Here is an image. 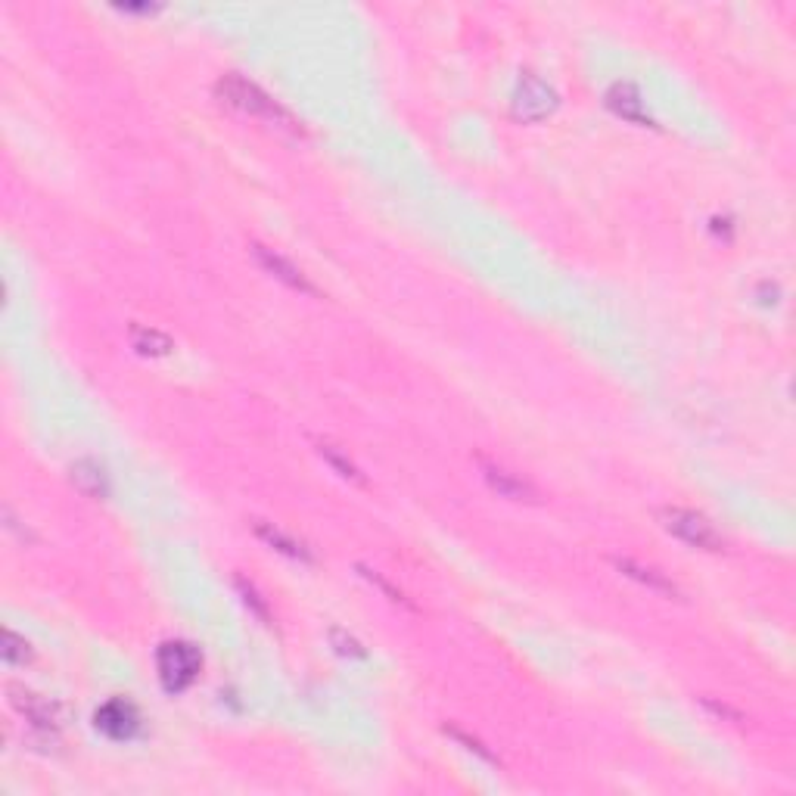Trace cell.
Returning <instances> with one entry per match:
<instances>
[{"instance_id":"9a60e30c","label":"cell","mask_w":796,"mask_h":796,"mask_svg":"<svg viewBox=\"0 0 796 796\" xmlns=\"http://www.w3.org/2000/svg\"><path fill=\"white\" fill-rule=\"evenodd\" d=\"M318 451H321V458H327L336 470H339V476H346V479H355V482H364L361 479V473H358V467L349 461V458H343V454H339L330 442H321L318 445Z\"/></svg>"},{"instance_id":"9c48e42d","label":"cell","mask_w":796,"mask_h":796,"mask_svg":"<svg viewBox=\"0 0 796 796\" xmlns=\"http://www.w3.org/2000/svg\"><path fill=\"white\" fill-rule=\"evenodd\" d=\"M69 479L72 486L84 495V498H94V501H103L109 498V473L103 464H97L94 458H81L69 467Z\"/></svg>"},{"instance_id":"6da1fadb","label":"cell","mask_w":796,"mask_h":796,"mask_svg":"<svg viewBox=\"0 0 796 796\" xmlns=\"http://www.w3.org/2000/svg\"><path fill=\"white\" fill-rule=\"evenodd\" d=\"M215 91L221 97V103H227L231 109L243 112V116H252V119H262L268 122L271 128L283 131V134H293L299 137L302 134V125L290 116L287 109H283L274 97H268L259 84H252L240 75H224L218 84H215Z\"/></svg>"},{"instance_id":"e0dca14e","label":"cell","mask_w":796,"mask_h":796,"mask_svg":"<svg viewBox=\"0 0 796 796\" xmlns=\"http://www.w3.org/2000/svg\"><path fill=\"white\" fill-rule=\"evenodd\" d=\"M361 573H364V579H367V582H374V585H377L383 594H389V601H395V604H408V597H405L402 591H398V588H392L386 579H380V573H377V570H364V566H361ZM408 607H411V604H408Z\"/></svg>"},{"instance_id":"52a82bcc","label":"cell","mask_w":796,"mask_h":796,"mask_svg":"<svg viewBox=\"0 0 796 796\" xmlns=\"http://www.w3.org/2000/svg\"><path fill=\"white\" fill-rule=\"evenodd\" d=\"M604 103L610 106L613 116L632 122L638 128H653V116L647 112V103H644L641 91L635 88L632 81H616V84H610Z\"/></svg>"},{"instance_id":"7a4b0ae2","label":"cell","mask_w":796,"mask_h":796,"mask_svg":"<svg viewBox=\"0 0 796 796\" xmlns=\"http://www.w3.org/2000/svg\"><path fill=\"white\" fill-rule=\"evenodd\" d=\"M203 669V653L190 641H162L156 647V672L168 694H184Z\"/></svg>"},{"instance_id":"5b68a950","label":"cell","mask_w":796,"mask_h":796,"mask_svg":"<svg viewBox=\"0 0 796 796\" xmlns=\"http://www.w3.org/2000/svg\"><path fill=\"white\" fill-rule=\"evenodd\" d=\"M557 103H560V97H557V91L551 88L548 81L535 78V75H529V72L517 81V91H514V116H517L520 122H542V119H548L551 112L557 109Z\"/></svg>"},{"instance_id":"4fadbf2b","label":"cell","mask_w":796,"mask_h":796,"mask_svg":"<svg viewBox=\"0 0 796 796\" xmlns=\"http://www.w3.org/2000/svg\"><path fill=\"white\" fill-rule=\"evenodd\" d=\"M255 532H259L271 548L283 551L287 557H293V560H305V563L311 560V554L305 551V545L296 542V538H290V535H283L280 529H274V526H268V523H255Z\"/></svg>"},{"instance_id":"30bf717a","label":"cell","mask_w":796,"mask_h":796,"mask_svg":"<svg viewBox=\"0 0 796 796\" xmlns=\"http://www.w3.org/2000/svg\"><path fill=\"white\" fill-rule=\"evenodd\" d=\"M482 464V476H486L489 486L501 495V498H510V501H535V489L529 486L526 479H520L517 473H510L498 464H489V461H479Z\"/></svg>"},{"instance_id":"277c9868","label":"cell","mask_w":796,"mask_h":796,"mask_svg":"<svg viewBox=\"0 0 796 796\" xmlns=\"http://www.w3.org/2000/svg\"><path fill=\"white\" fill-rule=\"evenodd\" d=\"M10 703L16 706V713H22L38 731L56 734L60 728L69 725V709L60 700H50V697H41L35 691H25V688L13 685L10 688Z\"/></svg>"},{"instance_id":"5bb4252c","label":"cell","mask_w":796,"mask_h":796,"mask_svg":"<svg viewBox=\"0 0 796 796\" xmlns=\"http://www.w3.org/2000/svg\"><path fill=\"white\" fill-rule=\"evenodd\" d=\"M0 653H4V663L7 666H25L28 660H32V647H28L25 638H19L16 632H4V647H0Z\"/></svg>"},{"instance_id":"7c38bea8","label":"cell","mask_w":796,"mask_h":796,"mask_svg":"<svg viewBox=\"0 0 796 796\" xmlns=\"http://www.w3.org/2000/svg\"><path fill=\"white\" fill-rule=\"evenodd\" d=\"M128 336H131V346H134L140 355L159 358V355H168V352H172V339H168L165 333H159V330H153V327L131 324V327H128Z\"/></svg>"},{"instance_id":"8fae6325","label":"cell","mask_w":796,"mask_h":796,"mask_svg":"<svg viewBox=\"0 0 796 796\" xmlns=\"http://www.w3.org/2000/svg\"><path fill=\"white\" fill-rule=\"evenodd\" d=\"M616 566H619V570H622L625 576H632L635 582L647 585L650 591H660V594H666V597H678V588H675L663 573L650 570V566H641V563H635V560H629V557H619Z\"/></svg>"},{"instance_id":"ac0fdd59","label":"cell","mask_w":796,"mask_h":796,"mask_svg":"<svg viewBox=\"0 0 796 796\" xmlns=\"http://www.w3.org/2000/svg\"><path fill=\"white\" fill-rule=\"evenodd\" d=\"M445 731H448L451 737H458V741H461V744H464L467 750H473L476 756H482V759H486V762H498V759H495V756H492V753H489L486 747H482L479 741H473V737H467L464 731H458V728H445Z\"/></svg>"},{"instance_id":"8992f818","label":"cell","mask_w":796,"mask_h":796,"mask_svg":"<svg viewBox=\"0 0 796 796\" xmlns=\"http://www.w3.org/2000/svg\"><path fill=\"white\" fill-rule=\"evenodd\" d=\"M94 725L100 734H106L109 741H134V737L140 734V713H137V706L131 700H106L97 713H94Z\"/></svg>"},{"instance_id":"3957f363","label":"cell","mask_w":796,"mask_h":796,"mask_svg":"<svg viewBox=\"0 0 796 796\" xmlns=\"http://www.w3.org/2000/svg\"><path fill=\"white\" fill-rule=\"evenodd\" d=\"M660 520L663 526L681 538L685 545L691 548H700V551H722L725 542H722V535L716 532V526L709 523L703 514H697V510H685V507H663L660 510Z\"/></svg>"},{"instance_id":"2e32d148","label":"cell","mask_w":796,"mask_h":796,"mask_svg":"<svg viewBox=\"0 0 796 796\" xmlns=\"http://www.w3.org/2000/svg\"><path fill=\"white\" fill-rule=\"evenodd\" d=\"M330 641L336 644L339 653H346V657H364V647H361L352 635H346L343 629H333V632H330Z\"/></svg>"},{"instance_id":"ba28073f","label":"cell","mask_w":796,"mask_h":796,"mask_svg":"<svg viewBox=\"0 0 796 796\" xmlns=\"http://www.w3.org/2000/svg\"><path fill=\"white\" fill-rule=\"evenodd\" d=\"M252 252H255V259H259V265H262L268 274H274L280 283H287L290 290H299V293H305V296H318V287H315V283H311V280H308L293 262L283 259V255H277L274 249L259 246V243H252Z\"/></svg>"},{"instance_id":"d6986e66","label":"cell","mask_w":796,"mask_h":796,"mask_svg":"<svg viewBox=\"0 0 796 796\" xmlns=\"http://www.w3.org/2000/svg\"><path fill=\"white\" fill-rule=\"evenodd\" d=\"M237 588H240V594H243V601H246V604H252V610H255V613H259V616L268 622V619H271V616H268V607L259 601V594H255V588H252V585H246L243 579H237Z\"/></svg>"}]
</instances>
